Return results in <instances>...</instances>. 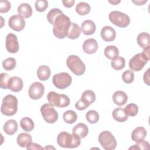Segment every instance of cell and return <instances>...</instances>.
<instances>
[{"instance_id":"cell-1","label":"cell","mask_w":150,"mask_h":150,"mask_svg":"<svg viewBox=\"0 0 150 150\" xmlns=\"http://www.w3.org/2000/svg\"><path fill=\"white\" fill-rule=\"evenodd\" d=\"M71 23L69 16L64 13L59 15L54 20L53 24V32L54 35L59 39H64L67 35Z\"/></svg>"},{"instance_id":"cell-2","label":"cell","mask_w":150,"mask_h":150,"mask_svg":"<svg viewBox=\"0 0 150 150\" xmlns=\"http://www.w3.org/2000/svg\"><path fill=\"white\" fill-rule=\"evenodd\" d=\"M58 145L63 148H74L78 147L81 144V138L74 134L63 131L59 134L57 137Z\"/></svg>"},{"instance_id":"cell-3","label":"cell","mask_w":150,"mask_h":150,"mask_svg":"<svg viewBox=\"0 0 150 150\" xmlns=\"http://www.w3.org/2000/svg\"><path fill=\"white\" fill-rule=\"evenodd\" d=\"M18 110V100L12 94L4 97L1 105V112L6 116H12Z\"/></svg>"},{"instance_id":"cell-4","label":"cell","mask_w":150,"mask_h":150,"mask_svg":"<svg viewBox=\"0 0 150 150\" xmlns=\"http://www.w3.org/2000/svg\"><path fill=\"white\" fill-rule=\"evenodd\" d=\"M69 69L76 76H81L86 71V66L81 59L76 55H70L66 60Z\"/></svg>"},{"instance_id":"cell-5","label":"cell","mask_w":150,"mask_h":150,"mask_svg":"<svg viewBox=\"0 0 150 150\" xmlns=\"http://www.w3.org/2000/svg\"><path fill=\"white\" fill-rule=\"evenodd\" d=\"M49 104L59 108H64L69 105L70 101L69 97L65 94H58L54 91H50L47 96Z\"/></svg>"},{"instance_id":"cell-6","label":"cell","mask_w":150,"mask_h":150,"mask_svg":"<svg viewBox=\"0 0 150 150\" xmlns=\"http://www.w3.org/2000/svg\"><path fill=\"white\" fill-rule=\"evenodd\" d=\"M98 141L101 146L105 150L114 149L117 146L115 137L108 131H104L99 134Z\"/></svg>"},{"instance_id":"cell-7","label":"cell","mask_w":150,"mask_h":150,"mask_svg":"<svg viewBox=\"0 0 150 150\" xmlns=\"http://www.w3.org/2000/svg\"><path fill=\"white\" fill-rule=\"evenodd\" d=\"M108 18L111 23L120 28H125L130 23L129 16L120 11H114L111 12Z\"/></svg>"},{"instance_id":"cell-8","label":"cell","mask_w":150,"mask_h":150,"mask_svg":"<svg viewBox=\"0 0 150 150\" xmlns=\"http://www.w3.org/2000/svg\"><path fill=\"white\" fill-rule=\"evenodd\" d=\"M54 86L59 89H64L68 87L71 83L72 78L71 76L66 72L55 74L52 78Z\"/></svg>"},{"instance_id":"cell-9","label":"cell","mask_w":150,"mask_h":150,"mask_svg":"<svg viewBox=\"0 0 150 150\" xmlns=\"http://www.w3.org/2000/svg\"><path fill=\"white\" fill-rule=\"evenodd\" d=\"M40 112L44 120L50 124L56 122L58 119V113L50 104H45L40 107Z\"/></svg>"},{"instance_id":"cell-10","label":"cell","mask_w":150,"mask_h":150,"mask_svg":"<svg viewBox=\"0 0 150 150\" xmlns=\"http://www.w3.org/2000/svg\"><path fill=\"white\" fill-rule=\"evenodd\" d=\"M148 60L142 53H139L133 56L129 61V67L131 70L138 71L141 70Z\"/></svg>"},{"instance_id":"cell-11","label":"cell","mask_w":150,"mask_h":150,"mask_svg":"<svg viewBox=\"0 0 150 150\" xmlns=\"http://www.w3.org/2000/svg\"><path fill=\"white\" fill-rule=\"evenodd\" d=\"M45 92V87L40 82L36 81L32 83L29 88L28 94L30 98L33 100L40 99Z\"/></svg>"},{"instance_id":"cell-12","label":"cell","mask_w":150,"mask_h":150,"mask_svg":"<svg viewBox=\"0 0 150 150\" xmlns=\"http://www.w3.org/2000/svg\"><path fill=\"white\" fill-rule=\"evenodd\" d=\"M8 25L12 30L20 32L22 30L25 26V21L21 16L15 15L11 16L9 19Z\"/></svg>"},{"instance_id":"cell-13","label":"cell","mask_w":150,"mask_h":150,"mask_svg":"<svg viewBox=\"0 0 150 150\" xmlns=\"http://www.w3.org/2000/svg\"><path fill=\"white\" fill-rule=\"evenodd\" d=\"M6 49L8 52L11 53H15L18 52L19 49V42L17 36L12 33H9L6 37Z\"/></svg>"},{"instance_id":"cell-14","label":"cell","mask_w":150,"mask_h":150,"mask_svg":"<svg viewBox=\"0 0 150 150\" xmlns=\"http://www.w3.org/2000/svg\"><path fill=\"white\" fill-rule=\"evenodd\" d=\"M101 36L105 42H112L115 39L116 32L112 27L105 26L101 29Z\"/></svg>"},{"instance_id":"cell-15","label":"cell","mask_w":150,"mask_h":150,"mask_svg":"<svg viewBox=\"0 0 150 150\" xmlns=\"http://www.w3.org/2000/svg\"><path fill=\"white\" fill-rule=\"evenodd\" d=\"M83 51L89 54L94 53L98 49V43L96 39L91 38L86 40L83 44Z\"/></svg>"},{"instance_id":"cell-16","label":"cell","mask_w":150,"mask_h":150,"mask_svg":"<svg viewBox=\"0 0 150 150\" xmlns=\"http://www.w3.org/2000/svg\"><path fill=\"white\" fill-rule=\"evenodd\" d=\"M23 86L22 80L17 76L11 77L9 80L8 88L13 92H19L22 90Z\"/></svg>"},{"instance_id":"cell-17","label":"cell","mask_w":150,"mask_h":150,"mask_svg":"<svg viewBox=\"0 0 150 150\" xmlns=\"http://www.w3.org/2000/svg\"><path fill=\"white\" fill-rule=\"evenodd\" d=\"M147 134L146 130L142 127H138L135 128L131 133V139L133 141L137 142L145 138Z\"/></svg>"},{"instance_id":"cell-18","label":"cell","mask_w":150,"mask_h":150,"mask_svg":"<svg viewBox=\"0 0 150 150\" xmlns=\"http://www.w3.org/2000/svg\"><path fill=\"white\" fill-rule=\"evenodd\" d=\"M72 132L73 134L78 136L79 138H83L88 134V129L85 124L80 122L73 127Z\"/></svg>"},{"instance_id":"cell-19","label":"cell","mask_w":150,"mask_h":150,"mask_svg":"<svg viewBox=\"0 0 150 150\" xmlns=\"http://www.w3.org/2000/svg\"><path fill=\"white\" fill-rule=\"evenodd\" d=\"M96 29L94 22L91 20H86L81 24V30L85 35H93Z\"/></svg>"},{"instance_id":"cell-20","label":"cell","mask_w":150,"mask_h":150,"mask_svg":"<svg viewBox=\"0 0 150 150\" xmlns=\"http://www.w3.org/2000/svg\"><path fill=\"white\" fill-rule=\"evenodd\" d=\"M112 100L115 104L122 106L127 103L128 96L127 94L122 91H117L112 95Z\"/></svg>"},{"instance_id":"cell-21","label":"cell","mask_w":150,"mask_h":150,"mask_svg":"<svg viewBox=\"0 0 150 150\" xmlns=\"http://www.w3.org/2000/svg\"><path fill=\"white\" fill-rule=\"evenodd\" d=\"M18 130V123L15 120H9L4 125V131L9 135L14 134Z\"/></svg>"},{"instance_id":"cell-22","label":"cell","mask_w":150,"mask_h":150,"mask_svg":"<svg viewBox=\"0 0 150 150\" xmlns=\"http://www.w3.org/2000/svg\"><path fill=\"white\" fill-rule=\"evenodd\" d=\"M18 13L23 18H28L32 14V7L28 4L22 3L18 8Z\"/></svg>"},{"instance_id":"cell-23","label":"cell","mask_w":150,"mask_h":150,"mask_svg":"<svg viewBox=\"0 0 150 150\" xmlns=\"http://www.w3.org/2000/svg\"><path fill=\"white\" fill-rule=\"evenodd\" d=\"M50 69L47 66H40L37 70V76L41 81H46L49 79L50 77Z\"/></svg>"},{"instance_id":"cell-24","label":"cell","mask_w":150,"mask_h":150,"mask_svg":"<svg viewBox=\"0 0 150 150\" xmlns=\"http://www.w3.org/2000/svg\"><path fill=\"white\" fill-rule=\"evenodd\" d=\"M113 118L117 122H123L128 120V115L125 113L124 109L121 107H118L114 109L112 112Z\"/></svg>"},{"instance_id":"cell-25","label":"cell","mask_w":150,"mask_h":150,"mask_svg":"<svg viewBox=\"0 0 150 150\" xmlns=\"http://www.w3.org/2000/svg\"><path fill=\"white\" fill-rule=\"evenodd\" d=\"M137 41L141 47L145 48L150 46V35L147 32H142L138 35Z\"/></svg>"},{"instance_id":"cell-26","label":"cell","mask_w":150,"mask_h":150,"mask_svg":"<svg viewBox=\"0 0 150 150\" xmlns=\"http://www.w3.org/2000/svg\"><path fill=\"white\" fill-rule=\"evenodd\" d=\"M81 32V28L76 23H71L69 29L67 36L70 39L78 38Z\"/></svg>"},{"instance_id":"cell-27","label":"cell","mask_w":150,"mask_h":150,"mask_svg":"<svg viewBox=\"0 0 150 150\" xmlns=\"http://www.w3.org/2000/svg\"><path fill=\"white\" fill-rule=\"evenodd\" d=\"M32 136L28 133H21L18 135L17 143L21 147H26L32 142Z\"/></svg>"},{"instance_id":"cell-28","label":"cell","mask_w":150,"mask_h":150,"mask_svg":"<svg viewBox=\"0 0 150 150\" xmlns=\"http://www.w3.org/2000/svg\"><path fill=\"white\" fill-rule=\"evenodd\" d=\"M104 55L107 59L112 60L118 56L119 50L116 46L109 45L104 49Z\"/></svg>"},{"instance_id":"cell-29","label":"cell","mask_w":150,"mask_h":150,"mask_svg":"<svg viewBox=\"0 0 150 150\" xmlns=\"http://www.w3.org/2000/svg\"><path fill=\"white\" fill-rule=\"evenodd\" d=\"M21 128L26 132H30L34 128V122L33 120L29 117H23L20 121Z\"/></svg>"},{"instance_id":"cell-30","label":"cell","mask_w":150,"mask_h":150,"mask_svg":"<svg viewBox=\"0 0 150 150\" xmlns=\"http://www.w3.org/2000/svg\"><path fill=\"white\" fill-rule=\"evenodd\" d=\"M76 11L80 15H86L90 12V6L86 2H79L76 6Z\"/></svg>"},{"instance_id":"cell-31","label":"cell","mask_w":150,"mask_h":150,"mask_svg":"<svg viewBox=\"0 0 150 150\" xmlns=\"http://www.w3.org/2000/svg\"><path fill=\"white\" fill-rule=\"evenodd\" d=\"M111 67L115 70H120L124 68L125 65V60L122 57L118 56L112 59L111 62Z\"/></svg>"},{"instance_id":"cell-32","label":"cell","mask_w":150,"mask_h":150,"mask_svg":"<svg viewBox=\"0 0 150 150\" xmlns=\"http://www.w3.org/2000/svg\"><path fill=\"white\" fill-rule=\"evenodd\" d=\"M63 118L64 122L67 124H71L76 121L77 119V115L74 111L68 110L64 112Z\"/></svg>"},{"instance_id":"cell-33","label":"cell","mask_w":150,"mask_h":150,"mask_svg":"<svg viewBox=\"0 0 150 150\" xmlns=\"http://www.w3.org/2000/svg\"><path fill=\"white\" fill-rule=\"evenodd\" d=\"M81 98L90 105L95 101L96 94L92 90H87L83 93Z\"/></svg>"},{"instance_id":"cell-34","label":"cell","mask_w":150,"mask_h":150,"mask_svg":"<svg viewBox=\"0 0 150 150\" xmlns=\"http://www.w3.org/2000/svg\"><path fill=\"white\" fill-rule=\"evenodd\" d=\"M63 12L59 9L58 8H53L52 9L47 13V19L48 22L52 24L53 25L54 24V20L56 19V18L60 15L63 14Z\"/></svg>"},{"instance_id":"cell-35","label":"cell","mask_w":150,"mask_h":150,"mask_svg":"<svg viewBox=\"0 0 150 150\" xmlns=\"http://www.w3.org/2000/svg\"><path fill=\"white\" fill-rule=\"evenodd\" d=\"M86 117L87 121L90 124L97 123L99 120V114L95 110H90L87 111Z\"/></svg>"},{"instance_id":"cell-36","label":"cell","mask_w":150,"mask_h":150,"mask_svg":"<svg viewBox=\"0 0 150 150\" xmlns=\"http://www.w3.org/2000/svg\"><path fill=\"white\" fill-rule=\"evenodd\" d=\"M124 111L128 116L134 117L138 114V107L135 104L130 103L125 106Z\"/></svg>"},{"instance_id":"cell-37","label":"cell","mask_w":150,"mask_h":150,"mask_svg":"<svg viewBox=\"0 0 150 150\" xmlns=\"http://www.w3.org/2000/svg\"><path fill=\"white\" fill-rule=\"evenodd\" d=\"M16 65V60L13 57H9L4 60L2 62L3 68L5 70L10 71L13 70Z\"/></svg>"},{"instance_id":"cell-38","label":"cell","mask_w":150,"mask_h":150,"mask_svg":"<svg viewBox=\"0 0 150 150\" xmlns=\"http://www.w3.org/2000/svg\"><path fill=\"white\" fill-rule=\"evenodd\" d=\"M0 87L3 89H8L10 79L11 77L7 73H2L0 75Z\"/></svg>"},{"instance_id":"cell-39","label":"cell","mask_w":150,"mask_h":150,"mask_svg":"<svg viewBox=\"0 0 150 150\" xmlns=\"http://www.w3.org/2000/svg\"><path fill=\"white\" fill-rule=\"evenodd\" d=\"M122 79L125 83L130 84L134 81V74L131 70H127L122 73Z\"/></svg>"},{"instance_id":"cell-40","label":"cell","mask_w":150,"mask_h":150,"mask_svg":"<svg viewBox=\"0 0 150 150\" xmlns=\"http://www.w3.org/2000/svg\"><path fill=\"white\" fill-rule=\"evenodd\" d=\"M36 10L39 12H42L46 11L48 8V2L45 0H38L35 2Z\"/></svg>"},{"instance_id":"cell-41","label":"cell","mask_w":150,"mask_h":150,"mask_svg":"<svg viewBox=\"0 0 150 150\" xmlns=\"http://www.w3.org/2000/svg\"><path fill=\"white\" fill-rule=\"evenodd\" d=\"M129 149H149V143L143 140H141L137 142V144L134 145L133 146L129 148Z\"/></svg>"},{"instance_id":"cell-42","label":"cell","mask_w":150,"mask_h":150,"mask_svg":"<svg viewBox=\"0 0 150 150\" xmlns=\"http://www.w3.org/2000/svg\"><path fill=\"white\" fill-rule=\"evenodd\" d=\"M11 7V3L8 1L2 0L0 2V12L6 13L10 10Z\"/></svg>"},{"instance_id":"cell-43","label":"cell","mask_w":150,"mask_h":150,"mask_svg":"<svg viewBox=\"0 0 150 150\" xmlns=\"http://www.w3.org/2000/svg\"><path fill=\"white\" fill-rule=\"evenodd\" d=\"M88 106L89 105L81 98L79 101H77L75 104V107L78 110H84L86 109Z\"/></svg>"},{"instance_id":"cell-44","label":"cell","mask_w":150,"mask_h":150,"mask_svg":"<svg viewBox=\"0 0 150 150\" xmlns=\"http://www.w3.org/2000/svg\"><path fill=\"white\" fill-rule=\"evenodd\" d=\"M26 149H35V150H41V149H43L44 148L41 146L39 144L34 143V142H30V144H29L27 146H26Z\"/></svg>"},{"instance_id":"cell-45","label":"cell","mask_w":150,"mask_h":150,"mask_svg":"<svg viewBox=\"0 0 150 150\" xmlns=\"http://www.w3.org/2000/svg\"><path fill=\"white\" fill-rule=\"evenodd\" d=\"M143 79H144V81L145 83V84H147L148 86H149L150 85V83H149V69H148L145 72V73L144 74Z\"/></svg>"},{"instance_id":"cell-46","label":"cell","mask_w":150,"mask_h":150,"mask_svg":"<svg viewBox=\"0 0 150 150\" xmlns=\"http://www.w3.org/2000/svg\"><path fill=\"white\" fill-rule=\"evenodd\" d=\"M62 3L65 7L71 8L74 5L75 1L74 0H69V1L66 0V1H62Z\"/></svg>"},{"instance_id":"cell-47","label":"cell","mask_w":150,"mask_h":150,"mask_svg":"<svg viewBox=\"0 0 150 150\" xmlns=\"http://www.w3.org/2000/svg\"><path fill=\"white\" fill-rule=\"evenodd\" d=\"M149 51H150V46H148L146 47L145 48H144V50L142 52L148 60L150 59V54H149L150 52Z\"/></svg>"},{"instance_id":"cell-48","label":"cell","mask_w":150,"mask_h":150,"mask_svg":"<svg viewBox=\"0 0 150 150\" xmlns=\"http://www.w3.org/2000/svg\"><path fill=\"white\" fill-rule=\"evenodd\" d=\"M146 2H147V1H132V2L135 4L137 5H142Z\"/></svg>"},{"instance_id":"cell-49","label":"cell","mask_w":150,"mask_h":150,"mask_svg":"<svg viewBox=\"0 0 150 150\" xmlns=\"http://www.w3.org/2000/svg\"><path fill=\"white\" fill-rule=\"evenodd\" d=\"M120 2H121L120 1H109V2L111 3V4H112V5H117V4H119Z\"/></svg>"},{"instance_id":"cell-50","label":"cell","mask_w":150,"mask_h":150,"mask_svg":"<svg viewBox=\"0 0 150 150\" xmlns=\"http://www.w3.org/2000/svg\"><path fill=\"white\" fill-rule=\"evenodd\" d=\"M44 148V149H49V148H53V149H54V147H52H52H51V146H46V147H45V148Z\"/></svg>"}]
</instances>
